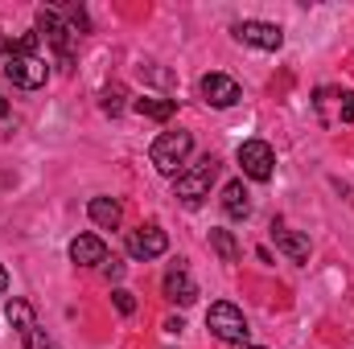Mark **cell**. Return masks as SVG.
Returning a JSON list of instances; mask_svg holds the SVG:
<instances>
[{
  "label": "cell",
  "mask_w": 354,
  "mask_h": 349,
  "mask_svg": "<svg viewBox=\"0 0 354 349\" xmlns=\"http://www.w3.org/2000/svg\"><path fill=\"white\" fill-rule=\"evenodd\" d=\"M189 152H194V136L189 132H161L153 140V148H149V161H153L157 173L177 177V169L189 161Z\"/></svg>",
  "instance_id": "obj_1"
},
{
  "label": "cell",
  "mask_w": 354,
  "mask_h": 349,
  "mask_svg": "<svg viewBox=\"0 0 354 349\" xmlns=\"http://www.w3.org/2000/svg\"><path fill=\"white\" fill-rule=\"evenodd\" d=\"M214 177H218V157H202V161H194L189 169H181L177 173V197L185 201V206H198L202 197H210V185H214Z\"/></svg>",
  "instance_id": "obj_2"
},
{
  "label": "cell",
  "mask_w": 354,
  "mask_h": 349,
  "mask_svg": "<svg viewBox=\"0 0 354 349\" xmlns=\"http://www.w3.org/2000/svg\"><path fill=\"white\" fill-rule=\"evenodd\" d=\"M4 74H8L17 87L37 90V87H46L50 66H46V58L33 54V50H8V54H4Z\"/></svg>",
  "instance_id": "obj_3"
},
{
  "label": "cell",
  "mask_w": 354,
  "mask_h": 349,
  "mask_svg": "<svg viewBox=\"0 0 354 349\" xmlns=\"http://www.w3.org/2000/svg\"><path fill=\"white\" fill-rule=\"evenodd\" d=\"M206 329H210L218 341H227V346H248V321H243V312H239L231 300H214V304H210Z\"/></svg>",
  "instance_id": "obj_4"
},
{
  "label": "cell",
  "mask_w": 354,
  "mask_h": 349,
  "mask_svg": "<svg viewBox=\"0 0 354 349\" xmlns=\"http://www.w3.org/2000/svg\"><path fill=\"white\" fill-rule=\"evenodd\" d=\"M37 37H46V46H54L58 58L71 66V50H75V37H79V33L62 21L58 8H37Z\"/></svg>",
  "instance_id": "obj_5"
},
{
  "label": "cell",
  "mask_w": 354,
  "mask_h": 349,
  "mask_svg": "<svg viewBox=\"0 0 354 349\" xmlns=\"http://www.w3.org/2000/svg\"><path fill=\"white\" fill-rule=\"evenodd\" d=\"M4 317H8V325L17 329V337H21L25 349H50V337H46V329L37 325L29 300H8V304H4Z\"/></svg>",
  "instance_id": "obj_6"
},
{
  "label": "cell",
  "mask_w": 354,
  "mask_h": 349,
  "mask_svg": "<svg viewBox=\"0 0 354 349\" xmlns=\"http://www.w3.org/2000/svg\"><path fill=\"white\" fill-rule=\"evenodd\" d=\"M239 169H243V177H252V181H272V173H276L272 144H264V140H243L239 144Z\"/></svg>",
  "instance_id": "obj_7"
},
{
  "label": "cell",
  "mask_w": 354,
  "mask_h": 349,
  "mask_svg": "<svg viewBox=\"0 0 354 349\" xmlns=\"http://www.w3.org/2000/svg\"><path fill=\"white\" fill-rule=\"evenodd\" d=\"M313 107H317L322 123H330V128L351 123V119H354V90H330V87H322V90H317V99H313Z\"/></svg>",
  "instance_id": "obj_8"
},
{
  "label": "cell",
  "mask_w": 354,
  "mask_h": 349,
  "mask_svg": "<svg viewBox=\"0 0 354 349\" xmlns=\"http://www.w3.org/2000/svg\"><path fill=\"white\" fill-rule=\"evenodd\" d=\"M231 33H235V41H243V46H252V50H264V54H276V50L284 46L280 25H268V21H239Z\"/></svg>",
  "instance_id": "obj_9"
},
{
  "label": "cell",
  "mask_w": 354,
  "mask_h": 349,
  "mask_svg": "<svg viewBox=\"0 0 354 349\" xmlns=\"http://www.w3.org/2000/svg\"><path fill=\"white\" fill-rule=\"evenodd\" d=\"M198 94L210 103V107H235L239 99H243V90H239V83L231 79V74H218V70H210V74H202V83H198Z\"/></svg>",
  "instance_id": "obj_10"
},
{
  "label": "cell",
  "mask_w": 354,
  "mask_h": 349,
  "mask_svg": "<svg viewBox=\"0 0 354 349\" xmlns=\"http://www.w3.org/2000/svg\"><path fill=\"white\" fill-rule=\"evenodd\" d=\"M165 251H169V235L161 226H140V230L128 235V255L132 259L149 263V259H161Z\"/></svg>",
  "instance_id": "obj_11"
},
{
  "label": "cell",
  "mask_w": 354,
  "mask_h": 349,
  "mask_svg": "<svg viewBox=\"0 0 354 349\" xmlns=\"http://www.w3.org/2000/svg\"><path fill=\"white\" fill-rule=\"evenodd\" d=\"M272 243H276V251H284L292 263H309V239L297 235V230H288L284 222H272Z\"/></svg>",
  "instance_id": "obj_12"
},
{
  "label": "cell",
  "mask_w": 354,
  "mask_h": 349,
  "mask_svg": "<svg viewBox=\"0 0 354 349\" xmlns=\"http://www.w3.org/2000/svg\"><path fill=\"white\" fill-rule=\"evenodd\" d=\"M165 296H169L174 304H181V308L198 300V283L189 279V271H185L181 263H177V267H169V275H165Z\"/></svg>",
  "instance_id": "obj_13"
},
{
  "label": "cell",
  "mask_w": 354,
  "mask_h": 349,
  "mask_svg": "<svg viewBox=\"0 0 354 349\" xmlns=\"http://www.w3.org/2000/svg\"><path fill=\"white\" fill-rule=\"evenodd\" d=\"M71 259L79 263V267H99V263H107V247H103V239H95V235H79V239L71 243Z\"/></svg>",
  "instance_id": "obj_14"
},
{
  "label": "cell",
  "mask_w": 354,
  "mask_h": 349,
  "mask_svg": "<svg viewBox=\"0 0 354 349\" xmlns=\"http://www.w3.org/2000/svg\"><path fill=\"white\" fill-rule=\"evenodd\" d=\"M87 214H91V222H95L99 230H115V226H120V218H124V210H120V201H115V197H91Z\"/></svg>",
  "instance_id": "obj_15"
},
{
  "label": "cell",
  "mask_w": 354,
  "mask_h": 349,
  "mask_svg": "<svg viewBox=\"0 0 354 349\" xmlns=\"http://www.w3.org/2000/svg\"><path fill=\"white\" fill-rule=\"evenodd\" d=\"M223 210H227L231 218H248V214H252V193H248L243 181H227V185H223Z\"/></svg>",
  "instance_id": "obj_16"
},
{
  "label": "cell",
  "mask_w": 354,
  "mask_h": 349,
  "mask_svg": "<svg viewBox=\"0 0 354 349\" xmlns=\"http://www.w3.org/2000/svg\"><path fill=\"white\" fill-rule=\"evenodd\" d=\"M132 107H136V115L157 119V123H169V119H174V111H177L174 99H149V94H145V99H136Z\"/></svg>",
  "instance_id": "obj_17"
},
{
  "label": "cell",
  "mask_w": 354,
  "mask_h": 349,
  "mask_svg": "<svg viewBox=\"0 0 354 349\" xmlns=\"http://www.w3.org/2000/svg\"><path fill=\"white\" fill-rule=\"evenodd\" d=\"M210 247L223 263H239V243H235L231 230H210Z\"/></svg>",
  "instance_id": "obj_18"
},
{
  "label": "cell",
  "mask_w": 354,
  "mask_h": 349,
  "mask_svg": "<svg viewBox=\"0 0 354 349\" xmlns=\"http://www.w3.org/2000/svg\"><path fill=\"white\" fill-rule=\"evenodd\" d=\"M99 107H103L107 115H120V111H124V87H103V94H99Z\"/></svg>",
  "instance_id": "obj_19"
},
{
  "label": "cell",
  "mask_w": 354,
  "mask_h": 349,
  "mask_svg": "<svg viewBox=\"0 0 354 349\" xmlns=\"http://www.w3.org/2000/svg\"><path fill=\"white\" fill-rule=\"evenodd\" d=\"M111 304H115V312H120V317H132V312H136V300H132V292H128V288H115V292H111Z\"/></svg>",
  "instance_id": "obj_20"
},
{
  "label": "cell",
  "mask_w": 354,
  "mask_h": 349,
  "mask_svg": "<svg viewBox=\"0 0 354 349\" xmlns=\"http://www.w3.org/2000/svg\"><path fill=\"white\" fill-rule=\"evenodd\" d=\"M103 275H107V279H124V263H120V259L103 263Z\"/></svg>",
  "instance_id": "obj_21"
},
{
  "label": "cell",
  "mask_w": 354,
  "mask_h": 349,
  "mask_svg": "<svg viewBox=\"0 0 354 349\" xmlns=\"http://www.w3.org/2000/svg\"><path fill=\"white\" fill-rule=\"evenodd\" d=\"M0 119H8V99L0 94Z\"/></svg>",
  "instance_id": "obj_22"
},
{
  "label": "cell",
  "mask_w": 354,
  "mask_h": 349,
  "mask_svg": "<svg viewBox=\"0 0 354 349\" xmlns=\"http://www.w3.org/2000/svg\"><path fill=\"white\" fill-rule=\"evenodd\" d=\"M0 292H8V271L0 267Z\"/></svg>",
  "instance_id": "obj_23"
},
{
  "label": "cell",
  "mask_w": 354,
  "mask_h": 349,
  "mask_svg": "<svg viewBox=\"0 0 354 349\" xmlns=\"http://www.w3.org/2000/svg\"><path fill=\"white\" fill-rule=\"evenodd\" d=\"M239 349H264V346H239Z\"/></svg>",
  "instance_id": "obj_24"
}]
</instances>
